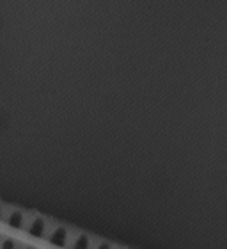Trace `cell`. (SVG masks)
<instances>
[{
  "label": "cell",
  "mask_w": 227,
  "mask_h": 249,
  "mask_svg": "<svg viewBox=\"0 0 227 249\" xmlns=\"http://www.w3.org/2000/svg\"><path fill=\"white\" fill-rule=\"evenodd\" d=\"M67 240V231L64 228H55L50 235V244L55 248H64Z\"/></svg>",
  "instance_id": "obj_1"
},
{
  "label": "cell",
  "mask_w": 227,
  "mask_h": 249,
  "mask_svg": "<svg viewBox=\"0 0 227 249\" xmlns=\"http://www.w3.org/2000/svg\"><path fill=\"white\" fill-rule=\"evenodd\" d=\"M29 233H31V237H36V239L43 237V233H45V221L41 217L34 219L31 226H29Z\"/></svg>",
  "instance_id": "obj_2"
},
{
  "label": "cell",
  "mask_w": 227,
  "mask_h": 249,
  "mask_svg": "<svg viewBox=\"0 0 227 249\" xmlns=\"http://www.w3.org/2000/svg\"><path fill=\"white\" fill-rule=\"evenodd\" d=\"M23 221H25V217H23V213L21 212H11L9 217H7L9 226L11 228H15V230H20L21 226H23Z\"/></svg>",
  "instance_id": "obj_3"
},
{
  "label": "cell",
  "mask_w": 227,
  "mask_h": 249,
  "mask_svg": "<svg viewBox=\"0 0 227 249\" xmlns=\"http://www.w3.org/2000/svg\"><path fill=\"white\" fill-rule=\"evenodd\" d=\"M71 249H89V237L87 235H78L77 240L73 242Z\"/></svg>",
  "instance_id": "obj_4"
},
{
  "label": "cell",
  "mask_w": 227,
  "mask_h": 249,
  "mask_svg": "<svg viewBox=\"0 0 227 249\" xmlns=\"http://www.w3.org/2000/svg\"><path fill=\"white\" fill-rule=\"evenodd\" d=\"M0 249H15V242H13V240H4Z\"/></svg>",
  "instance_id": "obj_5"
},
{
  "label": "cell",
  "mask_w": 227,
  "mask_h": 249,
  "mask_svg": "<svg viewBox=\"0 0 227 249\" xmlns=\"http://www.w3.org/2000/svg\"><path fill=\"white\" fill-rule=\"evenodd\" d=\"M96 249H110V246H109V244H99Z\"/></svg>",
  "instance_id": "obj_6"
},
{
  "label": "cell",
  "mask_w": 227,
  "mask_h": 249,
  "mask_svg": "<svg viewBox=\"0 0 227 249\" xmlns=\"http://www.w3.org/2000/svg\"><path fill=\"white\" fill-rule=\"evenodd\" d=\"M0 215H2V208H0Z\"/></svg>",
  "instance_id": "obj_7"
},
{
  "label": "cell",
  "mask_w": 227,
  "mask_h": 249,
  "mask_svg": "<svg viewBox=\"0 0 227 249\" xmlns=\"http://www.w3.org/2000/svg\"><path fill=\"white\" fill-rule=\"evenodd\" d=\"M27 249H32V248H27Z\"/></svg>",
  "instance_id": "obj_8"
}]
</instances>
